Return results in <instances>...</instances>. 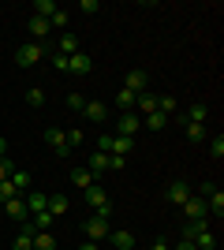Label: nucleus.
Here are the masks:
<instances>
[{
	"label": "nucleus",
	"mask_w": 224,
	"mask_h": 250,
	"mask_svg": "<svg viewBox=\"0 0 224 250\" xmlns=\"http://www.w3.org/2000/svg\"><path fill=\"white\" fill-rule=\"evenodd\" d=\"M82 198H86V206L94 209L97 217H112V202H108V194H105V187H101V183H90V187L82 190Z\"/></svg>",
	"instance_id": "f257e3e1"
},
{
	"label": "nucleus",
	"mask_w": 224,
	"mask_h": 250,
	"mask_svg": "<svg viewBox=\"0 0 224 250\" xmlns=\"http://www.w3.org/2000/svg\"><path fill=\"white\" fill-rule=\"evenodd\" d=\"M41 60H45V45L41 42H22L19 49H15V63H19V67H38Z\"/></svg>",
	"instance_id": "f03ea898"
},
{
	"label": "nucleus",
	"mask_w": 224,
	"mask_h": 250,
	"mask_svg": "<svg viewBox=\"0 0 224 250\" xmlns=\"http://www.w3.org/2000/svg\"><path fill=\"white\" fill-rule=\"evenodd\" d=\"M90 67H94V56L90 52H75V56H67V75H90Z\"/></svg>",
	"instance_id": "7ed1b4c3"
},
{
	"label": "nucleus",
	"mask_w": 224,
	"mask_h": 250,
	"mask_svg": "<svg viewBox=\"0 0 224 250\" xmlns=\"http://www.w3.org/2000/svg\"><path fill=\"white\" fill-rule=\"evenodd\" d=\"M108 231H112V228H108V220H105V217H97V213H94V217L86 220V239L101 243V239H108Z\"/></svg>",
	"instance_id": "20e7f679"
},
{
	"label": "nucleus",
	"mask_w": 224,
	"mask_h": 250,
	"mask_svg": "<svg viewBox=\"0 0 224 250\" xmlns=\"http://www.w3.org/2000/svg\"><path fill=\"white\" fill-rule=\"evenodd\" d=\"M191 194H194V190L187 187V183H183V179H172V183H168V190H164V198H168L172 206H183V202L191 198Z\"/></svg>",
	"instance_id": "39448f33"
},
{
	"label": "nucleus",
	"mask_w": 224,
	"mask_h": 250,
	"mask_svg": "<svg viewBox=\"0 0 224 250\" xmlns=\"http://www.w3.org/2000/svg\"><path fill=\"white\" fill-rule=\"evenodd\" d=\"M135 131H142V116L139 112H123V116H120V124H116V135L131 138Z\"/></svg>",
	"instance_id": "423d86ee"
},
{
	"label": "nucleus",
	"mask_w": 224,
	"mask_h": 250,
	"mask_svg": "<svg viewBox=\"0 0 224 250\" xmlns=\"http://www.w3.org/2000/svg\"><path fill=\"white\" fill-rule=\"evenodd\" d=\"M45 142L53 146L56 157H67V153H71V149H67V142H64V131H60V127H49V131H45Z\"/></svg>",
	"instance_id": "0eeeda50"
},
{
	"label": "nucleus",
	"mask_w": 224,
	"mask_h": 250,
	"mask_svg": "<svg viewBox=\"0 0 224 250\" xmlns=\"http://www.w3.org/2000/svg\"><path fill=\"white\" fill-rule=\"evenodd\" d=\"M11 250H34V224L30 220H22L19 235H15V243H11Z\"/></svg>",
	"instance_id": "6e6552de"
},
{
	"label": "nucleus",
	"mask_w": 224,
	"mask_h": 250,
	"mask_svg": "<svg viewBox=\"0 0 224 250\" xmlns=\"http://www.w3.org/2000/svg\"><path fill=\"white\" fill-rule=\"evenodd\" d=\"M180 209H183V213H187L191 220H205V198H198V194H191V198L183 202Z\"/></svg>",
	"instance_id": "1a4fd4ad"
},
{
	"label": "nucleus",
	"mask_w": 224,
	"mask_h": 250,
	"mask_svg": "<svg viewBox=\"0 0 224 250\" xmlns=\"http://www.w3.org/2000/svg\"><path fill=\"white\" fill-rule=\"evenodd\" d=\"M86 168H90V176H105L108 172V153H101V149H94V153H90V161H86Z\"/></svg>",
	"instance_id": "9d476101"
},
{
	"label": "nucleus",
	"mask_w": 224,
	"mask_h": 250,
	"mask_svg": "<svg viewBox=\"0 0 224 250\" xmlns=\"http://www.w3.org/2000/svg\"><path fill=\"white\" fill-rule=\"evenodd\" d=\"M123 90H131V94H146V90H149L146 71H127V83H123Z\"/></svg>",
	"instance_id": "9b49d317"
},
{
	"label": "nucleus",
	"mask_w": 224,
	"mask_h": 250,
	"mask_svg": "<svg viewBox=\"0 0 224 250\" xmlns=\"http://www.w3.org/2000/svg\"><path fill=\"white\" fill-rule=\"evenodd\" d=\"M11 187H15V190H19V194H30V190H34V183H30V172H22V168H11Z\"/></svg>",
	"instance_id": "f8f14e48"
},
{
	"label": "nucleus",
	"mask_w": 224,
	"mask_h": 250,
	"mask_svg": "<svg viewBox=\"0 0 224 250\" xmlns=\"http://www.w3.org/2000/svg\"><path fill=\"white\" fill-rule=\"evenodd\" d=\"M82 116H86V120H94V124H105V120H108V104H101V101H86Z\"/></svg>",
	"instance_id": "ddd939ff"
},
{
	"label": "nucleus",
	"mask_w": 224,
	"mask_h": 250,
	"mask_svg": "<svg viewBox=\"0 0 224 250\" xmlns=\"http://www.w3.org/2000/svg\"><path fill=\"white\" fill-rule=\"evenodd\" d=\"M49 209V194L45 190H30L26 194V213H45Z\"/></svg>",
	"instance_id": "4468645a"
},
{
	"label": "nucleus",
	"mask_w": 224,
	"mask_h": 250,
	"mask_svg": "<svg viewBox=\"0 0 224 250\" xmlns=\"http://www.w3.org/2000/svg\"><path fill=\"white\" fill-rule=\"evenodd\" d=\"M108 243L116 250H135V235H131L127 228H120V231H108Z\"/></svg>",
	"instance_id": "2eb2a0df"
},
{
	"label": "nucleus",
	"mask_w": 224,
	"mask_h": 250,
	"mask_svg": "<svg viewBox=\"0 0 224 250\" xmlns=\"http://www.w3.org/2000/svg\"><path fill=\"white\" fill-rule=\"evenodd\" d=\"M135 112H139V116L157 112V94H149V90H146V94H139V97H135Z\"/></svg>",
	"instance_id": "dca6fc26"
},
{
	"label": "nucleus",
	"mask_w": 224,
	"mask_h": 250,
	"mask_svg": "<svg viewBox=\"0 0 224 250\" xmlns=\"http://www.w3.org/2000/svg\"><path fill=\"white\" fill-rule=\"evenodd\" d=\"M90 183H97L94 176H90V168L86 165H79V168H71V187H79V190H86Z\"/></svg>",
	"instance_id": "f3484780"
},
{
	"label": "nucleus",
	"mask_w": 224,
	"mask_h": 250,
	"mask_svg": "<svg viewBox=\"0 0 224 250\" xmlns=\"http://www.w3.org/2000/svg\"><path fill=\"white\" fill-rule=\"evenodd\" d=\"M205 213H213L217 220L224 217V190H221V187H217L213 194H209V198H205Z\"/></svg>",
	"instance_id": "a211bd4d"
},
{
	"label": "nucleus",
	"mask_w": 224,
	"mask_h": 250,
	"mask_svg": "<svg viewBox=\"0 0 224 250\" xmlns=\"http://www.w3.org/2000/svg\"><path fill=\"white\" fill-rule=\"evenodd\" d=\"M205 116H209V108L205 104H187V112H183V124H205Z\"/></svg>",
	"instance_id": "6ab92c4d"
},
{
	"label": "nucleus",
	"mask_w": 224,
	"mask_h": 250,
	"mask_svg": "<svg viewBox=\"0 0 224 250\" xmlns=\"http://www.w3.org/2000/svg\"><path fill=\"white\" fill-rule=\"evenodd\" d=\"M30 34H34V42H41V38H49L53 34V26H49V19H38V15H30Z\"/></svg>",
	"instance_id": "aec40b11"
},
{
	"label": "nucleus",
	"mask_w": 224,
	"mask_h": 250,
	"mask_svg": "<svg viewBox=\"0 0 224 250\" xmlns=\"http://www.w3.org/2000/svg\"><path fill=\"white\" fill-rule=\"evenodd\" d=\"M168 124H172V116H164V112H149V116H142V127H149V131H164Z\"/></svg>",
	"instance_id": "412c9836"
},
{
	"label": "nucleus",
	"mask_w": 224,
	"mask_h": 250,
	"mask_svg": "<svg viewBox=\"0 0 224 250\" xmlns=\"http://www.w3.org/2000/svg\"><path fill=\"white\" fill-rule=\"evenodd\" d=\"M4 209H8V217H11V220H19V224H22L26 217H30V213H26V202H22V198H11V202H4Z\"/></svg>",
	"instance_id": "4be33fe9"
},
{
	"label": "nucleus",
	"mask_w": 224,
	"mask_h": 250,
	"mask_svg": "<svg viewBox=\"0 0 224 250\" xmlns=\"http://www.w3.org/2000/svg\"><path fill=\"white\" fill-rule=\"evenodd\" d=\"M56 45H60V56H75V52H79V38H75L71 30L60 34V42H56Z\"/></svg>",
	"instance_id": "5701e85b"
},
{
	"label": "nucleus",
	"mask_w": 224,
	"mask_h": 250,
	"mask_svg": "<svg viewBox=\"0 0 224 250\" xmlns=\"http://www.w3.org/2000/svg\"><path fill=\"white\" fill-rule=\"evenodd\" d=\"M135 97H139V94H131V90L120 86V90H116V108H120V112H135Z\"/></svg>",
	"instance_id": "b1692460"
},
{
	"label": "nucleus",
	"mask_w": 224,
	"mask_h": 250,
	"mask_svg": "<svg viewBox=\"0 0 224 250\" xmlns=\"http://www.w3.org/2000/svg\"><path fill=\"white\" fill-rule=\"evenodd\" d=\"M131 149H135V142H131V138L112 135V149H108V153H116V157H131Z\"/></svg>",
	"instance_id": "393cba45"
},
{
	"label": "nucleus",
	"mask_w": 224,
	"mask_h": 250,
	"mask_svg": "<svg viewBox=\"0 0 224 250\" xmlns=\"http://www.w3.org/2000/svg\"><path fill=\"white\" fill-rule=\"evenodd\" d=\"M56 0H34V15H38V19H53L56 15Z\"/></svg>",
	"instance_id": "a878e982"
},
{
	"label": "nucleus",
	"mask_w": 224,
	"mask_h": 250,
	"mask_svg": "<svg viewBox=\"0 0 224 250\" xmlns=\"http://www.w3.org/2000/svg\"><path fill=\"white\" fill-rule=\"evenodd\" d=\"M34 250H56V235L53 231H34Z\"/></svg>",
	"instance_id": "bb28decb"
},
{
	"label": "nucleus",
	"mask_w": 224,
	"mask_h": 250,
	"mask_svg": "<svg viewBox=\"0 0 224 250\" xmlns=\"http://www.w3.org/2000/svg\"><path fill=\"white\" fill-rule=\"evenodd\" d=\"M49 213H53V220H60L67 213V198L64 194H49Z\"/></svg>",
	"instance_id": "cd10ccee"
},
{
	"label": "nucleus",
	"mask_w": 224,
	"mask_h": 250,
	"mask_svg": "<svg viewBox=\"0 0 224 250\" xmlns=\"http://www.w3.org/2000/svg\"><path fill=\"white\" fill-rule=\"evenodd\" d=\"M176 108H180V101L172 94H161L157 97V112H164V116H176Z\"/></svg>",
	"instance_id": "c85d7f7f"
},
{
	"label": "nucleus",
	"mask_w": 224,
	"mask_h": 250,
	"mask_svg": "<svg viewBox=\"0 0 224 250\" xmlns=\"http://www.w3.org/2000/svg\"><path fill=\"white\" fill-rule=\"evenodd\" d=\"M205 228H209V220H187V224H183V239L194 243V235H198V231H205Z\"/></svg>",
	"instance_id": "c756f323"
},
{
	"label": "nucleus",
	"mask_w": 224,
	"mask_h": 250,
	"mask_svg": "<svg viewBox=\"0 0 224 250\" xmlns=\"http://www.w3.org/2000/svg\"><path fill=\"white\" fill-rule=\"evenodd\" d=\"M30 224H34V231H49V228L56 224V220H53V213L45 209V213H34V220H30Z\"/></svg>",
	"instance_id": "7c9ffc66"
},
{
	"label": "nucleus",
	"mask_w": 224,
	"mask_h": 250,
	"mask_svg": "<svg viewBox=\"0 0 224 250\" xmlns=\"http://www.w3.org/2000/svg\"><path fill=\"white\" fill-rule=\"evenodd\" d=\"M194 250H217V239H213V235H209V228L194 235Z\"/></svg>",
	"instance_id": "2f4dec72"
},
{
	"label": "nucleus",
	"mask_w": 224,
	"mask_h": 250,
	"mask_svg": "<svg viewBox=\"0 0 224 250\" xmlns=\"http://www.w3.org/2000/svg\"><path fill=\"white\" fill-rule=\"evenodd\" d=\"M26 104H34V108H41V104H45V90H41V86H30V90H26Z\"/></svg>",
	"instance_id": "473e14b6"
},
{
	"label": "nucleus",
	"mask_w": 224,
	"mask_h": 250,
	"mask_svg": "<svg viewBox=\"0 0 224 250\" xmlns=\"http://www.w3.org/2000/svg\"><path fill=\"white\" fill-rule=\"evenodd\" d=\"M187 127V138H191V142H202L205 135H209V131H205V124H183Z\"/></svg>",
	"instance_id": "72a5a7b5"
},
{
	"label": "nucleus",
	"mask_w": 224,
	"mask_h": 250,
	"mask_svg": "<svg viewBox=\"0 0 224 250\" xmlns=\"http://www.w3.org/2000/svg\"><path fill=\"white\" fill-rule=\"evenodd\" d=\"M11 198H19V190L11 187V179H0V206H4V202H11Z\"/></svg>",
	"instance_id": "f704fd0d"
},
{
	"label": "nucleus",
	"mask_w": 224,
	"mask_h": 250,
	"mask_svg": "<svg viewBox=\"0 0 224 250\" xmlns=\"http://www.w3.org/2000/svg\"><path fill=\"white\" fill-rule=\"evenodd\" d=\"M209 153H213V161H221V157H224V135H221V131L209 138Z\"/></svg>",
	"instance_id": "c9c22d12"
},
{
	"label": "nucleus",
	"mask_w": 224,
	"mask_h": 250,
	"mask_svg": "<svg viewBox=\"0 0 224 250\" xmlns=\"http://www.w3.org/2000/svg\"><path fill=\"white\" fill-rule=\"evenodd\" d=\"M64 142H67V149L82 146V131H79V127H71V131H64Z\"/></svg>",
	"instance_id": "e433bc0d"
},
{
	"label": "nucleus",
	"mask_w": 224,
	"mask_h": 250,
	"mask_svg": "<svg viewBox=\"0 0 224 250\" xmlns=\"http://www.w3.org/2000/svg\"><path fill=\"white\" fill-rule=\"evenodd\" d=\"M49 26H53V30H67V11L60 8V11L53 15V19H49Z\"/></svg>",
	"instance_id": "4c0bfd02"
},
{
	"label": "nucleus",
	"mask_w": 224,
	"mask_h": 250,
	"mask_svg": "<svg viewBox=\"0 0 224 250\" xmlns=\"http://www.w3.org/2000/svg\"><path fill=\"white\" fill-rule=\"evenodd\" d=\"M67 108H71V112H82V108H86V97L82 94H67Z\"/></svg>",
	"instance_id": "58836bf2"
},
{
	"label": "nucleus",
	"mask_w": 224,
	"mask_h": 250,
	"mask_svg": "<svg viewBox=\"0 0 224 250\" xmlns=\"http://www.w3.org/2000/svg\"><path fill=\"white\" fill-rule=\"evenodd\" d=\"M127 168V157H116V153H108V172H123Z\"/></svg>",
	"instance_id": "ea45409f"
},
{
	"label": "nucleus",
	"mask_w": 224,
	"mask_h": 250,
	"mask_svg": "<svg viewBox=\"0 0 224 250\" xmlns=\"http://www.w3.org/2000/svg\"><path fill=\"white\" fill-rule=\"evenodd\" d=\"M97 149L108 153V149H112V135H97Z\"/></svg>",
	"instance_id": "a19ab883"
},
{
	"label": "nucleus",
	"mask_w": 224,
	"mask_h": 250,
	"mask_svg": "<svg viewBox=\"0 0 224 250\" xmlns=\"http://www.w3.org/2000/svg\"><path fill=\"white\" fill-rule=\"evenodd\" d=\"M79 11H86V15H94V11H101V8H97V0H82V4H79Z\"/></svg>",
	"instance_id": "79ce46f5"
},
{
	"label": "nucleus",
	"mask_w": 224,
	"mask_h": 250,
	"mask_svg": "<svg viewBox=\"0 0 224 250\" xmlns=\"http://www.w3.org/2000/svg\"><path fill=\"white\" fill-rule=\"evenodd\" d=\"M11 168H15V165H11L8 157H4V161H0V179H8V176H11Z\"/></svg>",
	"instance_id": "37998d69"
},
{
	"label": "nucleus",
	"mask_w": 224,
	"mask_h": 250,
	"mask_svg": "<svg viewBox=\"0 0 224 250\" xmlns=\"http://www.w3.org/2000/svg\"><path fill=\"white\" fill-rule=\"evenodd\" d=\"M53 67H56V71H67V56H60V52H56V56H53Z\"/></svg>",
	"instance_id": "c03bdc74"
},
{
	"label": "nucleus",
	"mask_w": 224,
	"mask_h": 250,
	"mask_svg": "<svg viewBox=\"0 0 224 250\" xmlns=\"http://www.w3.org/2000/svg\"><path fill=\"white\" fill-rule=\"evenodd\" d=\"M213 190H217L213 183H202V187H198V198H209V194H213Z\"/></svg>",
	"instance_id": "a18cd8bd"
},
{
	"label": "nucleus",
	"mask_w": 224,
	"mask_h": 250,
	"mask_svg": "<svg viewBox=\"0 0 224 250\" xmlns=\"http://www.w3.org/2000/svg\"><path fill=\"white\" fill-rule=\"evenodd\" d=\"M172 250H194V243H191V239H180V243H176Z\"/></svg>",
	"instance_id": "49530a36"
},
{
	"label": "nucleus",
	"mask_w": 224,
	"mask_h": 250,
	"mask_svg": "<svg viewBox=\"0 0 224 250\" xmlns=\"http://www.w3.org/2000/svg\"><path fill=\"white\" fill-rule=\"evenodd\" d=\"M149 250H172V247H168V243H161V239H157V243H153Z\"/></svg>",
	"instance_id": "de8ad7c7"
},
{
	"label": "nucleus",
	"mask_w": 224,
	"mask_h": 250,
	"mask_svg": "<svg viewBox=\"0 0 224 250\" xmlns=\"http://www.w3.org/2000/svg\"><path fill=\"white\" fill-rule=\"evenodd\" d=\"M79 250H97V243H94V239H86V243H82Z\"/></svg>",
	"instance_id": "09e8293b"
},
{
	"label": "nucleus",
	"mask_w": 224,
	"mask_h": 250,
	"mask_svg": "<svg viewBox=\"0 0 224 250\" xmlns=\"http://www.w3.org/2000/svg\"><path fill=\"white\" fill-rule=\"evenodd\" d=\"M4 157H8V146H4V138H0V161H4Z\"/></svg>",
	"instance_id": "8fccbe9b"
}]
</instances>
